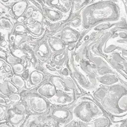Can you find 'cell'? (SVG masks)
<instances>
[{
  "label": "cell",
  "mask_w": 127,
  "mask_h": 127,
  "mask_svg": "<svg viewBox=\"0 0 127 127\" xmlns=\"http://www.w3.org/2000/svg\"><path fill=\"white\" fill-rule=\"evenodd\" d=\"M90 95L108 116L122 117L127 115V82L99 85Z\"/></svg>",
  "instance_id": "cell-1"
},
{
  "label": "cell",
  "mask_w": 127,
  "mask_h": 127,
  "mask_svg": "<svg viewBox=\"0 0 127 127\" xmlns=\"http://www.w3.org/2000/svg\"><path fill=\"white\" fill-rule=\"evenodd\" d=\"M83 30H88L100 23L113 22L120 19V11L116 4L100 0L91 2L81 11Z\"/></svg>",
  "instance_id": "cell-2"
},
{
  "label": "cell",
  "mask_w": 127,
  "mask_h": 127,
  "mask_svg": "<svg viewBox=\"0 0 127 127\" xmlns=\"http://www.w3.org/2000/svg\"><path fill=\"white\" fill-rule=\"evenodd\" d=\"M74 120L88 122L105 113L90 95L79 97L71 107Z\"/></svg>",
  "instance_id": "cell-3"
},
{
  "label": "cell",
  "mask_w": 127,
  "mask_h": 127,
  "mask_svg": "<svg viewBox=\"0 0 127 127\" xmlns=\"http://www.w3.org/2000/svg\"><path fill=\"white\" fill-rule=\"evenodd\" d=\"M26 107L30 115H47L51 104L48 100L36 92L27 95Z\"/></svg>",
  "instance_id": "cell-4"
},
{
  "label": "cell",
  "mask_w": 127,
  "mask_h": 127,
  "mask_svg": "<svg viewBox=\"0 0 127 127\" xmlns=\"http://www.w3.org/2000/svg\"><path fill=\"white\" fill-rule=\"evenodd\" d=\"M47 116L55 120L61 126L65 125L74 120L72 109L67 106L51 104Z\"/></svg>",
  "instance_id": "cell-5"
},
{
  "label": "cell",
  "mask_w": 127,
  "mask_h": 127,
  "mask_svg": "<svg viewBox=\"0 0 127 127\" xmlns=\"http://www.w3.org/2000/svg\"><path fill=\"white\" fill-rule=\"evenodd\" d=\"M33 48V52L40 62V65L51 58L53 53L47 41L46 33L43 37L37 40Z\"/></svg>",
  "instance_id": "cell-6"
},
{
  "label": "cell",
  "mask_w": 127,
  "mask_h": 127,
  "mask_svg": "<svg viewBox=\"0 0 127 127\" xmlns=\"http://www.w3.org/2000/svg\"><path fill=\"white\" fill-rule=\"evenodd\" d=\"M78 98L76 93L57 90L55 95L48 100L51 105L71 108Z\"/></svg>",
  "instance_id": "cell-7"
},
{
  "label": "cell",
  "mask_w": 127,
  "mask_h": 127,
  "mask_svg": "<svg viewBox=\"0 0 127 127\" xmlns=\"http://www.w3.org/2000/svg\"><path fill=\"white\" fill-rule=\"evenodd\" d=\"M75 0H45L43 3L48 7L59 10L70 16L72 14Z\"/></svg>",
  "instance_id": "cell-8"
},
{
  "label": "cell",
  "mask_w": 127,
  "mask_h": 127,
  "mask_svg": "<svg viewBox=\"0 0 127 127\" xmlns=\"http://www.w3.org/2000/svg\"><path fill=\"white\" fill-rule=\"evenodd\" d=\"M60 38L66 45L72 43H77L79 42L80 32L78 31L65 25L60 31Z\"/></svg>",
  "instance_id": "cell-9"
},
{
  "label": "cell",
  "mask_w": 127,
  "mask_h": 127,
  "mask_svg": "<svg viewBox=\"0 0 127 127\" xmlns=\"http://www.w3.org/2000/svg\"><path fill=\"white\" fill-rule=\"evenodd\" d=\"M43 11L46 19L52 23L66 21L70 16L66 15L57 9L48 7L42 3Z\"/></svg>",
  "instance_id": "cell-10"
},
{
  "label": "cell",
  "mask_w": 127,
  "mask_h": 127,
  "mask_svg": "<svg viewBox=\"0 0 127 127\" xmlns=\"http://www.w3.org/2000/svg\"><path fill=\"white\" fill-rule=\"evenodd\" d=\"M77 121L79 127H110L111 126V120L106 113L97 117L88 122Z\"/></svg>",
  "instance_id": "cell-11"
},
{
  "label": "cell",
  "mask_w": 127,
  "mask_h": 127,
  "mask_svg": "<svg viewBox=\"0 0 127 127\" xmlns=\"http://www.w3.org/2000/svg\"><path fill=\"white\" fill-rule=\"evenodd\" d=\"M56 91L57 89L55 86L48 78L37 88L35 92L48 100L55 95Z\"/></svg>",
  "instance_id": "cell-12"
},
{
  "label": "cell",
  "mask_w": 127,
  "mask_h": 127,
  "mask_svg": "<svg viewBox=\"0 0 127 127\" xmlns=\"http://www.w3.org/2000/svg\"><path fill=\"white\" fill-rule=\"evenodd\" d=\"M47 41L53 54L61 52L66 48V45L60 37L46 32Z\"/></svg>",
  "instance_id": "cell-13"
},
{
  "label": "cell",
  "mask_w": 127,
  "mask_h": 127,
  "mask_svg": "<svg viewBox=\"0 0 127 127\" xmlns=\"http://www.w3.org/2000/svg\"><path fill=\"white\" fill-rule=\"evenodd\" d=\"M26 27L30 34L37 40L43 37L47 32V28L42 22L36 21L33 24L26 25Z\"/></svg>",
  "instance_id": "cell-14"
},
{
  "label": "cell",
  "mask_w": 127,
  "mask_h": 127,
  "mask_svg": "<svg viewBox=\"0 0 127 127\" xmlns=\"http://www.w3.org/2000/svg\"><path fill=\"white\" fill-rule=\"evenodd\" d=\"M48 78L47 74L40 69H34L29 76V82L31 87L37 88Z\"/></svg>",
  "instance_id": "cell-15"
},
{
  "label": "cell",
  "mask_w": 127,
  "mask_h": 127,
  "mask_svg": "<svg viewBox=\"0 0 127 127\" xmlns=\"http://www.w3.org/2000/svg\"><path fill=\"white\" fill-rule=\"evenodd\" d=\"M70 52L67 48L58 53L53 54L49 61L57 67L60 68L67 63L69 58Z\"/></svg>",
  "instance_id": "cell-16"
},
{
  "label": "cell",
  "mask_w": 127,
  "mask_h": 127,
  "mask_svg": "<svg viewBox=\"0 0 127 127\" xmlns=\"http://www.w3.org/2000/svg\"><path fill=\"white\" fill-rule=\"evenodd\" d=\"M81 11L80 13L78 12L71 15L70 18L65 22V25L69 26L80 32L84 30L82 27Z\"/></svg>",
  "instance_id": "cell-17"
},
{
  "label": "cell",
  "mask_w": 127,
  "mask_h": 127,
  "mask_svg": "<svg viewBox=\"0 0 127 127\" xmlns=\"http://www.w3.org/2000/svg\"><path fill=\"white\" fill-rule=\"evenodd\" d=\"M29 5L28 0H22L15 3L11 9L15 13L16 17L18 18L23 15Z\"/></svg>",
  "instance_id": "cell-18"
},
{
  "label": "cell",
  "mask_w": 127,
  "mask_h": 127,
  "mask_svg": "<svg viewBox=\"0 0 127 127\" xmlns=\"http://www.w3.org/2000/svg\"><path fill=\"white\" fill-rule=\"evenodd\" d=\"M29 115H21L15 113V115H12L10 119V122L16 125H19L24 122L28 118Z\"/></svg>",
  "instance_id": "cell-19"
},
{
  "label": "cell",
  "mask_w": 127,
  "mask_h": 127,
  "mask_svg": "<svg viewBox=\"0 0 127 127\" xmlns=\"http://www.w3.org/2000/svg\"><path fill=\"white\" fill-rule=\"evenodd\" d=\"M13 26L12 23L7 18L2 17L0 18V27L5 30H10Z\"/></svg>",
  "instance_id": "cell-20"
},
{
  "label": "cell",
  "mask_w": 127,
  "mask_h": 127,
  "mask_svg": "<svg viewBox=\"0 0 127 127\" xmlns=\"http://www.w3.org/2000/svg\"><path fill=\"white\" fill-rule=\"evenodd\" d=\"M31 17L35 21L40 22H43V20L45 19L43 13L42 11L36 8L33 11Z\"/></svg>",
  "instance_id": "cell-21"
},
{
  "label": "cell",
  "mask_w": 127,
  "mask_h": 127,
  "mask_svg": "<svg viewBox=\"0 0 127 127\" xmlns=\"http://www.w3.org/2000/svg\"><path fill=\"white\" fill-rule=\"evenodd\" d=\"M20 24L17 25L15 28V30L17 32L22 33H26L28 32L26 26L25 25L20 23Z\"/></svg>",
  "instance_id": "cell-22"
},
{
  "label": "cell",
  "mask_w": 127,
  "mask_h": 127,
  "mask_svg": "<svg viewBox=\"0 0 127 127\" xmlns=\"http://www.w3.org/2000/svg\"><path fill=\"white\" fill-rule=\"evenodd\" d=\"M35 9V8L33 6L31 5L29 6L23 15L25 16L26 18H28V17H31Z\"/></svg>",
  "instance_id": "cell-23"
},
{
  "label": "cell",
  "mask_w": 127,
  "mask_h": 127,
  "mask_svg": "<svg viewBox=\"0 0 127 127\" xmlns=\"http://www.w3.org/2000/svg\"><path fill=\"white\" fill-rule=\"evenodd\" d=\"M15 84L19 87L23 88L25 86V82L21 77L17 76L15 77Z\"/></svg>",
  "instance_id": "cell-24"
},
{
  "label": "cell",
  "mask_w": 127,
  "mask_h": 127,
  "mask_svg": "<svg viewBox=\"0 0 127 127\" xmlns=\"http://www.w3.org/2000/svg\"><path fill=\"white\" fill-rule=\"evenodd\" d=\"M77 43H72L66 45V48L70 52H74L77 48Z\"/></svg>",
  "instance_id": "cell-25"
},
{
  "label": "cell",
  "mask_w": 127,
  "mask_h": 127,
  "mask_svg": "<svg viewBox=\"0 0 127 127\" xmlns=\"http://www.w3.org/2000/svg\"><path fill=\"white\" fill-rule=\"evenodd\" d=\"M60 127H79L78 125L77 121L76 120H73L70 123L65 125L61 126Z\"/></svg>",
  "instance_id": "cell-26"
},
{
  "label": "cell",
  "mask_w": 127,
  "mask_h": 127,
  "mask_svg": "<svg viewBox=\"0 0 127 127\" xmlns=\"http://www.w3.org/2000/svg\"><path fill=\"white\" fill-rule=\"evenodd\" d=\"M24 67L22 65L19 64L15 66V69L16 72H21L23 71Z\"/></svg>",
  "instance_id": "cell-27"
},
{
  "label": "cell",
  "mask_w": 127,
  "mask_h": 127,
  "mask_svg": "<svg viewBox=\"0 0 127 127\" xmlns=\"http://www.w3.org/2000/svg\"><path fill=\"white\" fill-rule=\"evenodd\" d=\"M10 99L12 101H16L19 99L20 96L18 95H12L10 96Z\"/></svg>",
  "instance_id": "cell-28"
},
{
  "label": "cell",
  "mask_w": 127,
  "mask_h": 127,
  "mask_svg": "<svg viewBox=\"0 0 127 127\" xmlns=\"http://www.w3.org/2000/svg\"><path fill=\"white\" fill-rule=\"evenodd\" d=\"M8 87L9 88V89L12 92H14V93H16L17 92V90L15 87H14V86L11 84V83H8Z\"/></svg>",
  "instance_id": "cell-29"
},
{
  "label": "cell",
  "mask_w": 127,
  "mask_h": 127,
  "mask_svg": "<svg viewBox=\"0 0 127 127\" xmlns=\"http://www.w3.org/2000/svg\"><path fill=\"white\" fill-rule=\"evenodd\" d=\"M26 18V17L25 16L23 15L18 18L17 20L19 23H23Z\"/></svg>",
  "instance_id": "cell-30"
},
{
  "label": "cell",
  "mask_w": 127,
  "mask_h": 127,
  "mask_svg": "<svg viewBox=\"0 0 127 127\" xmlns=\"http://www.w3.org/2000/svg\"><path fill=\"white\" fill-rule=\"evenodd\" d=\"M8 13L11 16H12L13 17H16L15 13H14L13 10L11 8H9L8 11Z\"/></svg>",
  "instance_id": "cell-31"
},
{
  "label": "cell",
  "mask_w": 127,
  "mask_h": 127,
  "mask_svg": "<svg viewBox=\"0 0 127 127\" xmlns=\"http://www.w3.org/2000/svg\"><path fill=\"white\" fill-rule=\"evenodd\" d=\"M5 100L3 98L0 97V104L2 105H6Z\"/></svg>",
  "instance_id": "cell-32"
},
{
  "label": "cell",
  "mask_w": 127,
  "mask_h": 127,
  "mask_svg": "<svg viewBox=\"0 0 127 127\" xmlns=\"http://www.w3.org/2000/svg\"><path fill=\"white\" fill-rule=\"evenodd\" d=\"M10 0H0V1L3 3H6L8 2Z\"/></svg>",
  "instance_id": "cell-33"
},
{
  "label": "cell",
  "mask_w": 127,
  "mask_h": 127,
  "mask_svg": "<svg viewBox=\"0 0 127 127\" xmlns=\"http://www.w3.org/2000/svg\"><path fill=\"white\" fill-rule=\"evenodd\" d=\"M3 113V109L0 107V117H1Z\"/></svg>",
  "instance_id": "cell-34"
},
{
  "label": "cell",
  "mask_w": 127,
  "mask_h": 127,
  "mask_svg": "<svg viewBox=\"0 0 127 127\" xmlns=\"http://www.w3.org/2000/svg\"><path fill=\"white\" fill-rule=\"evenodd\" d=\"M5 100L6 102L7 103H8L10 102V99H9V98H5Z\"/></svg>",
  "instance_id": "cell-35"
},
{
  "label": "cell",
  "mask_w": 127,
  "mask_h": 127,
  "mask_svg": "<svg viewBox=\"0 0 127 127\" xmlns=\"http://www.w3.org/2000/svg\"><path fill=\"white\" fill-rule=\"evenodd\" d=\"M0 127H11L7 125H2L0 126Z\"/></svg>",
  "instance_id": "cell-36"
},
{
  "label": "cell",
  "mask_w": 127,
  "mask_h": 127,
  "mask_svg": "<svg viewBox=\"0 0 127 127\" xmlns=\"http://www.w3.org/2000/svg\"><path fill=\"white\" fill-rule=\"evenodd\" d=\"M41 1H42V2H43V1L45 0H41Z\"/></svg>",
  "instance_id": "cell-37"
},
{
  "label": "cell",
  "mask_w": 127,
  "mask_h": 127,
  "mask_svg": "<svg viewBox=\"0 0 127 127\" xmlns=\"http://www.w3.org/2000/svg\"></svg>",
  "instance_id": "cell-38"
}]
</instances>
